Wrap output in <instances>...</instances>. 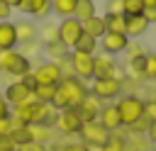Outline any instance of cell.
Wrapping results in <instances>:
<instances>
[{"label": "cell", "mask_w": 156, "mask_h": 151, "mask_svg": "<svg viewBox=\"0 0 156 151\" xmlns=\"http://www.w3.org/2000/svg\"><path fill=\"white\" fill-rule=\"evenodd\" d=\"M88 95H90V88H88L85 80L76 78V76H66V78H61V83L56 85V93H54L51 105H54L56 110L78 107Z\"/></svg>", "instance_id": "6da1fadb"}, {"label": "cell", "mask_w": 156, "mask_h": 151, "mask_svg": "<svg viewBox=\"0 0 156 151\" xmlns=\"http://www.w3.org/2000/svg\"><path fill=\"white\" fill-rule=\"evenodd\" d=\"M0 71L7 73L10 78H22L32 73V61L20 49H7V51H0Z\"/></svg>", "instance_id": "7a4b0ae2"}, {"label": "cell", "mask_w": 156, "mask_h": 151, "mask_svg": "<svg viewBox=\"0 0 156 151\" xmlns=\"http://www.w3.org/2000/svg\"><path fill=\"white\" fill-rule=\"evenodd\" d=\"M122 117V127H132L139 117H144V100L136 95H124L119 102H115Z\"/></svg>", "instance_id": "3957f363"}, {"label": "cell", "mask_w": 156, "mask_h": 151, "mask_svg": "<svg viewBox=\"0 0 156 151\" xmlns=\"http://www.w3.org/2000/svg\"><path fill=\"white\" fill-rule=\"evenodd\" d=\"M78 136H80V144H85L90 151H93V149L100 151V149L105 146V141L110 139V132H107L100 122H85Z\"/></svg>", "instance_id": "277c9868"}, {"label": "cell", "mask_w": 156, "mask_h": 151, "mask_svg": "<svg viewBox=\"0 0 156 151\" xmlns=\"http://www.w3.org/2000/svg\"><path fill=\"white\" fill-rule=\"evenodd\" d=\"M90 95H95L100 102L115 100V97L122 95V80H117V78H93Z\"/></svg>", "instance_id": "5b68a950"}, {"label": "cell", "mask_w": 156, "mask_h": 151, "mask_svg": "<svg viewBox=\"0 0 156 151\" xmlns=\"http://www.w3.org/2000/svg\"><path fill=\"white\" fill-rule=\"evenodd\" d=\"M71 66H73L76 78H80V80H93L95 78V54L71 51Z\"/></svg>", "instance_id": "8992f818"}, {"label": "cell", "mask_w": 156, "mask_h": 151, "mask_svg": "<svg viewBox=\"0 0 156 151\" xmlns=\"http://www.w3.org/2000/svg\"><path fill=\"white\" fill-rule=\"evenodd\" d=\"M56 129L66 136H73V134H80L83 129V119L78 114L76 107H66V110H58V117H56Z\"/></svg>", "instance_id": "52a82bcc"}, {"label": "cell", "mask_w": 156, "mask_h": 151, "mask_svg": "<svg viewBox=\"0 0 156 151\" xmlns=\"http://www.w3.org/2000/svg\"><path fill=\"white\" fill-rule=\"evenodd\" d=\"M56 27H58V41L66 44L68 49H73L76 41L80 39V34H83V22H78L76 17H66V19H61V24H56Z\"/></svg>", "instance_id": "ba28073f"}, {"label": "cell", "mask_w": 156, "mask_h": 151, "mask_svg": "<svg viewBox=\"0 0 156 151\" xmlns=\"http://www.w3.org/2000/svg\"><path fill=\"white\" fill-rule=\"evenodd\" d=\"M32 76H34L37 83H46V85H58L61 78H63V73H61V68H58L56 61H41V63H37V68H32Z\"/></svg>", "instance_id": "9c48e42d"}, {"label": "cell", "mask_w": 156, "mask_h": 151, "mask_svg": "<svg viewBox=\"0 0 156 151\" xmlns=\"http://www.w3.org/2000/svg\"><path fill=\"white\" fill-rule=\"evenodd\" d=\"M98 44L102 46V51H105V54L117 56V54H122V51L127 49L129 37H127V34H122V32H105V34L100 37V41H98Z\"/></svg>", "instance_id": "30bf717a"}, {"label": "cell", "mask_w": 156, "mask_h": 151, "mask_svg": "<svg viewBox=\"0 0 156 151\" xmlns=\"http://www.w3.org/2000/svg\"><path fill=\"white\" fill-rule=\"evenodd\" d=\"M2 97L7 100V105H10V107H15V105H20V102L32 100V88H27L20 78H15L12 83H7V88H5V93H2Z\"/></svg>", "instance_id": "8fae6325"}, {"label": "cell", "mask_w": 156, "mask_h": 151, "mask_svg": "<svg viewBox=\"0 0 156 151\" xmlns=\"http://www.w3.org/2000/svg\"><path fill=\"white\" fill-rule=\"evenodd\" d=\"M17 10L34 17V19H44L51 15V0H22L17 5Z\"/></svg>", "instance_id": "7c38bea8"}, {"label": "cell", "mask_w": 156, "mask_h": 151, "mask_svg": "<svg viewBox=\"0 0 156 151\" xmlns=\"http://www.w3.org/2000/svg\"><path fill=\"white\" fill-rule=\"evenodd\" d=\"M98 122H100V124H102L110 134H112V132H119V129H122V117H119L117 105H115V102H112V105H102Z\"/></svg>", "instance_id": "4fadbf2b"}, {"label": "cell", "mask_w": 156, "mask_h": 151, "mask_svg": "<svg viewBox=\"0 0 156 151\" xmlns=\"http://www.w3.org/2000/svg\"><path fill=\"white\" fill-rule=\"evenodd\" d=\"M15 34H17V46H24V44L39 39V27L32 19H20V22H15Z\"/></svg>", "instance_id": "5bb4252c"}, {"label": "cell", "mask_w": 156, "mask_h": 151, "mask_svg": "<svg viewBox=\"0 0 156 151\" xmlns=\"http://www.w3.org/2000/svg\"><path fill=\"white\" fill-rule=\"evenodd\" d=\"M78 114H80V119H83V124L85 122H98V117H100V110H102V102L95 97V95H88L78 107Z\"/></svg>", "instance_id": "9a60e30c"}, {"label": "cell", "mask_w": 156, "mask_h": 151, "mask_svg": "<svg viewBox=\"0 0 156 151\" xmlns=\"http://www.w3.org/2000/svg\"><path fill=\"white\" fill-rule=\"evenodd\" d=\"M115 73H117V61H115V56H110V54H98L95 56V78H115Z\"/></svg>", "instance_id": "2e32d148"}, {"label": "cell", "mask_w": 156, "mask_h": 151, "mask_svg": "<svg viewBox=\"0 0 156 151\" xmlns=\"http://www.w3.org/2000/svg\"><path fill=\"white\" fill-rule=\"evenodd\" d=\"M17 49V34H15V22L5 19L0 22V51Z\"/></svg>", "instance_id": "e0dca14e"}, {"label": "cell", "mask_w": 156, "mask_h": 151, "mask_svg": "<svg viewBox=\"0 0 156 151\" xmlns=\"http://www.w3.org/2000/svg\"><path fill=\"white\" fill-rule=\"evenodd\" d=\"M127 17V15H124ZM149 29V22L144 19V15H129L127 17V27H124V34L132 39V37H141L144 32Z\"/></svg>", "instance_id": "ac0fdd59"}, {"label": "cell", "mask_w": 156, "mask_h": 151, "mask_svg": "<svg viewBox=\"0 0 156 151\" xmlns=\"http://www.w3.org/2000/svg\"><path fill=\"white\" fill-rule=\"evenodd\" d=\"M83 32H85L88 37H93V39H98V41H100V37L107 32V29H105V19H102L100 15H93L90 19H85V22H83Z\"/></svg>", "instance_id": "d6986e66"}, {"label": "cell", "mask_w": 156, "mask_h": 151, "mask_svg": "<svg viewBox=\"0 0 156 151\" xmlns=\"http://www.w3.org/2000/svg\"><path fill=\"white\" fill-rule=\"evenodd\" d=\"M78 2H80V0H51V12H56L61 19L73 17V15H76Z\"/></svg>", "instance_id": "ffe728a7"}, {"label": "cell", "mask_w": 156, "mask_h": 151, "mask_svg": "<svg viewBox=\"0 0 156 151\" xmlns=\"http://www.w3.org/2000/svg\"><path fill=\"white\" fill-rule=\"evenodd\" d=\"M54 93H56V85H46V83H37L34 90H32V97L39 100V102H51L54 100Z\"/></svg>", "instance_id": "44dd1931"}, {"label": "cell", "mask_w": 156, "mask_h": 151, "mask_svg": "<svg viewBox=\"0 0 156 151\" xmlns=\"http://www.w3.org/2000/svg\"><path fill=\"white\" fill-rule=\"evenodd\" d=\"M44 51L49 54V61H61V58H66V56L71 54V49H68L66 44H61V41L46 44V46H44Z\"/></svg>", "instance_id": "7402d4cb"}, {"label": "cell", "mask_w": 156, "mask_h": 151, "mask_svg": "<svg viewBox=\"0 0 156 151\" xmlns=\"http://www.w3.org/2000/svg\"><path fill=\"white\" fill-rule=\"evenodd\" d=\"M29 127V134H32V141H39V144H46L51 141V127H44V124H27Z\"/></svg>", "instance_id": "603a6c76"}, {"label": "cell", "mask_w": 156, "mask_h": 151, "mask_svg": "<svg viewBox=\"0 0 156 151\" xmlns=\"http://www.w3.org/2000/svg\"><path fill=\"white\" fill-rule=\"evenodd\" d=\"M105 29L107 32H122L124 34V27H127V17L124 15H105Z\"/></svg>", "instance_id": "cb8c5ba5"}, {"label": "cell", "mask_w": 156, "mask_h": 151, "mask_svg": "<svg viewBox=\"0 0 156 151\" xmlns=\"http://www.w3.org/2000/svg\"><path fill=\"white\" fill-rule=\"evenodd\" d=\"M98 39H93V37H88L85 32L80 34V39L76 41V46H73V51H83V54H95L98 51Z\"/></svg>", "instance_id": "d4e9b609"}, {"label": "cell", "mask_w": 156, "mask_h": 151, "mask_svg": "<svg viewBox=\"0 0 156 151\" xmlns=\"http://www.w3.org/2000/svg\"><path fill=\"white\" fill-rule=\"evenodd\" d=\"M100 151H127V139L119 134V132H112L110 139L105 141V146Z\"/></svg>", "instance_id": "484cf974"}, {"label": "cell", "mask_w": 156, "mask_h": 151, "mask_svg": "<svg viewBox=\"0 0 156 151\" xmlns=\"http://www.w3.org/2000/svg\"><path fill=\"white\" fill-rule=\"evenodd\" d=\"M151 141L146 139V134H132V139H127V151H149Z\"/></svg>", "instance_id": "4316f807"}, {"label": "cell", "mask_w": 156, "mask_h": 151, "mask_svg": "<svg viewBox=\"0 0 156 151\" xmlns=\"http://www.w3.org/2000/svg\"><path fill=\"white\" fill-rule=\"evenodd\" d=\"M93 15H98V12H95V2L80 0V2H78V7H76V15H73V17H76L78 22H85V19H90Z\"/></svg>", "instance_id": "83f0119b"}, {"label": "cell", "mask_w": 156, "mask_h": 151, "mask_svg": "<svg viewBox=\"0 0 156 151\" xmlns=\"http://www.w3.org/2000/svg\"><path fill=\"white\" fill-rule=\"evenodd\" d=\"M144 68H146V56H136V58H127V73L144 78Z\"/></svg>", "instance_id": "f1b7e54d"}, {"label": "cell", "mask_w": 156, "mask_h": 151, "mask_svg": "<svg viewBox=\"0 0 156 151\" xmlns=\"http://www.w3.org/2000/svg\"><path fill=\"white\" fill-rule=\"evenodd\" d=\"M39 37H41V44L46 46V44H54V41H58V27L56 24H46L44 29H39Z\"/></svg>", "instance_id": "f546056e"}, {"label": "cell", "mask_w": 156, "mask_h": 151, "mask_svg": "<svg viewBox=\"0 0 156 151\" xmlns=\"http://www.w3.org/2000/svg\"><path fill=\"white\" fill-rule=\"evenodd\" d=\"M41 51H44V44H41L39 39H34V41H29V44H24V49H22V54H24V56H27L29 61H32L34 56H39Z\"/></svg>", "instance_id": "4dcf8cb0"}, {"label": "cell", "mask_w": 156, "mask_h": 151, "mask_svg": "<svg viewBox=\"0 0 156 151\" xmlns=\"http://www.w3.org/2000/svg\"><path fill=\"white\" fill-rule=\"evenodd\" d=\"M144 12V2L141 0H124V15H141Z\"/></svg>", "instance_id": "1f68e13d"}, {"label": "cell", "mask_w": 156, "mask_h": 151, "mask_svg": "<svg viewBox=\"0 0 156 151\" xmlns=\"http://www.w3.org/2000/svg\"><path fill=\"white\" fill-rule=\"evenodd\" d=\"M144 78L156 80V54H146V68H144Z\"/></svg>", "instance_id": "d6a6232c"}, {"label": "cell", "mask_w": 156, "mask_h": 151, "mask_svg": "<svg viewBox=\"0 0 156 151\" xmlns=\"http://www.w3.org/2000/svg\"><path fill=\"white\" fill-rule=\"evenodd\" d=\"M105 15H124V0H107Z\"/></svg>", "instance_id": "836d02e7"}, {"label": "cell", "mask_w": 156, "mask_h": 151, "mask_svg": "<svg viewBox=\"0 0 156 151\" xmlns=\"http://www.w3.org/2000/svg\"><path fill=\"white\" fill-rule=\"evenodd\" d=\"M149 122H151V119L144 114V117H139V119H136V122L129 127V132H132V134H146V129H149Z\"/></svg>", "instance_id": "e575fe53"}, {"label": "cell", "mask_w": 156, "mask_h": 151, "mask_svg": "<svg viewBox=\"0 0 156 151\" xmlns=\"http://www.w3.org/2000/svg\"><path fill=\"white\" fill-rule=\"evenodd\" d=\"M124 51H127V58H136V56H146V51H144V46H141V44H132V41L127 44V49H124Z\"/></svg>", "instance_id": "d590c367"}, {"label": "cell", "mask_w": 156, "mask_h": 151, "mask_svg": "<svg viewBox=\"0 0 156 151\" xmlns=\"http://www.w3.org/2000/svg\"><path fill=\"white\" fill-rule=\"evenodd\" d=\"M58 63V68H61V73H63V78L66 76H73V66H71V54L66 56V58H61V61H56Z\"/></svg>", "instance_id": "8d00e7d4"}, {"label": "cell", "mask_w": 156, "mask_h": 151, "mask_svg": "<svg viewBox=\"0 0 156 151\" xmlns=\"http://www.w3.org/2000/svg\"><path fill=\"white\" fill-rule=\"evenodd\" d=\"M17 146H15V141H12V136L10 134H0V151H15Z\"/></svg>", "instance_id": "74e56055"}, {"label": "cell", "mask_w": 156, "mask_h": 151, "mask_svg": "<svg viewBox=\"0 0 156 151\" xmlns=\"http://www.w3.org/2000/svg\"><path fill=\"white\" fill-rule=\"evenodd\" d=\"M17 151H49V149H46V144H39V141H27V144H22Z\"/></svg>", "instance_id": "f35d334b"}, {"label": "cell", "mask_w": 156, "mask_h": 151, "mask_svg": "<svg viewBox=\"0 0 156 151\" xmlns=\"http://www.w3.org/2000/svg\"><path fill=\"white\" fill-rule=\"evenodd\" d=\"M56 151H90L85 144H80V141H73V144H63L61 149H56Z\"/></svg>", "instance_id": "ab89813d"}, {"label": "cell", "mask_w": 156, "mask_h": 151, "mask_svg": "<svg viewBox=\"0 0 156 151\" xmlns=\"http://www.w3.org/2000/svg\"><path fill=\"white\" fill-rule=\"evenodd\" d=\"M144 114H146L149 119H156V97L149 100V102H144Z\"/></svg>", "instance_id": "60d3db41"}, {"label": "cell", "mask_w": 156, "mask_h": 151, "mask_svg": "<svg viewBox=\"0 0 156 151\" xmlns=\"http://www.w3.org/2000/svg\"><path fill=\"white\" fill-rule=\"evenodd\" d=\"M141 15H144V19H146L149 24H154V22H156V5H151V7H144V12H141Z\"/></svg>", "instance_id": "b9f144b4"}, {"label": "cell", "mask_w": 156, "mask_h": 151, "mask_svg": "<svg viewBox=\"0 0 156 151\" xmlns=\"http://www.w3.org/2000/svg\"><path fill=\"white\" fill-rule=\"evenodd\" d=\"M12 132V114L0 119V134H10Z\"/></svg>", "instance_id": "7bdbcfd3"}, {"label": "cell", "mask_w": 156, "mask_h": 151, "mask_svg": "<svg viewBox=\"0 0 156 151\" xmlns=\"http://www.w3.org/2000/svg\"><path fill=\"white\" fill-rule=\"evenodd\" d=\"M10 15H12V7L5 2V0H0V22H5V19H10Z\"/></svg>", "instance_id": "ee69618b"}, {"label": "cell", "mask_w": 156, "mask_h": 151, "mask_svg": "<svg viewBox=\"0 0 156 151\" xmlns=\"http://www.w3.org/2000/svg\"><path fill=\"white\" fill-rule=\"evenodd\" d=\"M146 139L156 144V119H151V122H149V129H146Z\"/></svg>", "instance_id": "f6af8a7d"}, {"label": "cell", "mask_w": 156, "mask_h": 151, "mask_svg": "<svg viewBox=\"0 0 156 151\" xmlns=\"http://www.w3.org/2000/svg\"><path fill=\"white\" fill-rule=\"evenodd\" d=\"M2 117H10V105H7V100L2 97V93H0V119Z\"/></svg>", "instance_id": "bcb514c9"}, {"label": "cell", "mask_w": 156, "mask_h": 151, "mask_svg": "<svg viewBox=\"0 0 156 151\" xmlns=\"http://www.w3.org/2000/svg\"><path fill=\"white\" fill-rule=\"evenodd\" d=\"M20 80H22V83H24L27 88H32V90H34V85H37V80H34V76H32V73H27V76H22Z\"/></svg>", "instance_id": "7dc6e473"}, {"label": "cell", "mask_w": 156, "mask_h": 151, "mask_svg": "<svg viewBox=\"0 0 156 151\" xmlns=\"http://www.w3.org/2000/svg\"><path fill=\"white\" fill-rule=\"evenodd\" d=\"M5 2H7V5H10V7H12V10H15V7H17V5H20V2H22V0H5Z\"/></svg>", "instance_id": "c3c4849f"}, {"label": "cell", "mask_w": 156, "mask_h": 151, "mask_svg": "<svg viewBox=\"0 0 156 151\" xmlns=\"http://www.w3.org/2000/svg\"><path fill=\"white\" fill-rule=\"evenodd\" d=\"M144 2V7H151V5H156V0H141Z\"/></svg>", "instance_id": "681fc988"}, {"label": "cell", "mask_w": 156, "mask_h": 151, "mask_svg": "<svg viewBox=\"0 0 156 151\" xmlns=\"http://www.w3.org/2000/svg\"><path fill=\"white\" fill-rule=\"evenodd\" d=\"M88 2H95V0H88Z\"/></svg>", "instance_id": "f907efd6"}, {"label": "cell", "mask_w": 156, "mask_h": 151, "mask_svg": "<svg viewBox=\"0 0 156 151\" xmlns=\"http://www.w3.org/2000/svg\"><path fill=\"white\" fill-rule=\"evenodd\" d=\"M154 146H156V144H154Z\"/></svg>", "instance_id": "816d5d0a"}, {"label": "cell", "mask_w": 156, "mask_h": 151, "mask_svg": "<svg viewBox=\"0 0 156 151\" xmlns=\"http://www.w3.org/2000/svg\"><path fill=\"white\" fill-rule=\"evenodd\" d=\"M15 151H17V149H15Z\"/></svg>", "instance_id": "f5cc1de1"}]
</instances>
